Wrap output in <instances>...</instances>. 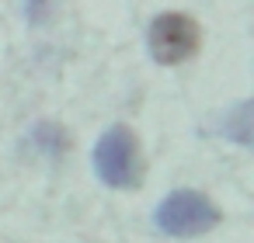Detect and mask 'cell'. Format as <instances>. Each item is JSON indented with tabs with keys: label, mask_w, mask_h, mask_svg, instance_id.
<instances>
[{
	"label": "cell",
	"mask_w": 254,
	"mask_h": 243,
	"mask_svg": "<svg viewBox=\"0 0 254 243\" xmlns=\"http://www.w3.org/2000/svg\"><path fill=\"white\" fill-rule=\"evenodd\" d=\"M94 174L105 188L132 191L143 181V160H139V139L129 125H112L94 143Z\"/></svg>",
	"instance_id": "obj_2"
},
{
	"label": "cell",
	"mask_w": 254,
	"mask_h": 243,
	"mask_svg": "<svg viewBox=\"0 0 254 243\" xmlns=\"http://www.w3.org/2000/svg\"><path fill=\"white\" fill-rule=\"evenodd\" d=\"M153 222L164 236L195 240V236L216 229L223 222V212L209 194H202L195 188H178V191L160 198V205L153 208Z\"/></svg>",
	"instance_id": "obj_1"
},
{
	"label": "cell",
	"mask_w": 254,
	"mask_h": 243,
	"mask_svg": "<svg viewBox=\"0 0 254 243\" xmlns=\"http://www.w3.org/2000/svg\"><path fill=\"white\" fill-rule=\"evenodd\" d=\"M202 46L198 21L185 11H160L146 28V49L160 66L188 63Z\"/></svg>",
	"instance_id": "obj_3"
},
{
	"label": "cell",
	"mask_w": 254,
	"mask_h": 243,
	"mask_svg": "<svg viewBox=\"0 0 254 243\" xmlns=\"http://www.w3.org/2000/svg\"><path fill=\"white\" fill-rule=\"evenodd\" d=\"M32 149H39L42 156H49V160H60L63 153H66V129L63 125H56V122H39L35 129H32Z\"/></svg>",
	"instance_id": "obj_4"
}]
</instances>
